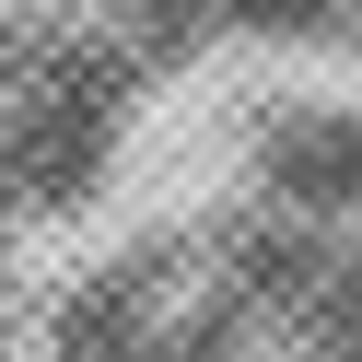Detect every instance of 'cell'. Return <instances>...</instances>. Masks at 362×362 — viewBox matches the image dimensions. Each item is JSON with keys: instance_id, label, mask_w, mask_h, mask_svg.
<instances>
[{"instance_id": "6da1fadb", "label": "cell", "mask_w": 362, "mask_h": 362, "mask_svg": "<svg viewBox=\"0 0 362 362\" xmlns=\"http://www.w3.org/2000/svg\"><path fill=\"white\" fill-rule=\"evenodd\" d=\"M257 187L281 211H362V105H281L257 129Z\"/></svg>"}]
</instances>
